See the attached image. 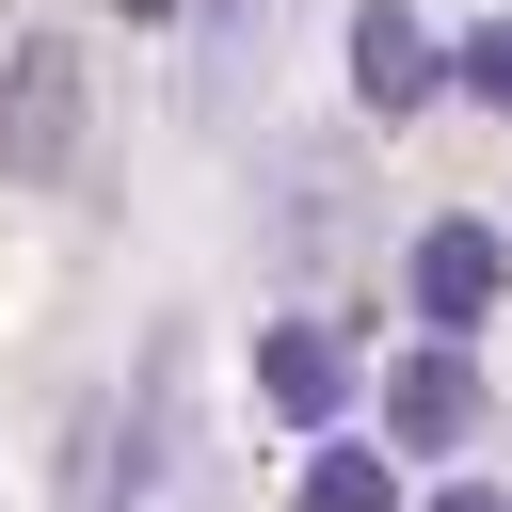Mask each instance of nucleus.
Returning <instances> with one entry per match:
<instances>
[{"mask_svg": "<svg viewBox=\"0 0 512 512\" xmlns=\"http://www.w3.org/2000/svg\"><path fill=\"white\" fill-rule=\"evenodd\" d=\"M64 144H80V64L32 32V48H16V112H0V160H16V176H64Z\"/></svg>", "mask_w": 512, "mask_h": 512, "instance_id": "1", "label": "nucleus"}, {"mask_svg": "<svg viewBox=\"0 0 512 512\" xmlns=\"http://www.w3.org/2000/svg\"><path fill=\"white\" fill-rule=\"evenodd\" d=\"M416 304H432V320H480V304H496V224H432V240H416Z\"/></svg>", "mask_w": 512, "mask_h": 512, "instance_id": "2", "label": "nucleus"}, {"mask_svg": "<svg viewBox=\"0 0 512 512\" xmlns=\"http://www.w3.org/2000/svg\"><path fill=\"white\" fill-rule=\"evenodd\" d=\"M352 96H368V112H416V96H432V32H416V16H368V32H352Z\"/></svg>", "mask_w": 512, "mask_h": 512, "instance_id": "3", "label": "nucleus"}, {"mask_svg": "<svg viewBox=\"0 0 512 512\" xmlns=\"http://www.w3.org/2000/svg\"><path fill=\"white\" fill-rule=\"evenodd\" d=\"M464 416H480V368H464V352H416V368H400V448H448Z\"/></svg>", "mask_w": 512, "mask_h": 512, "instance_id": "4", "label": "nucleus"}, {"mask_svg": "<svg viewBox=\"0 0 512 512\" xmlns=\"http://www.w3.org/2000/svg\"><path fill=\"white\" fill-rule=\"evenodd\" d=\"M336 384H352V368H336V336H304V320H288V336H272V400H288V416H336Z\"/></svg>", "mask_w": 512, "mask_h": 512, "instance_id": "5", "label": "nucleus"}, {"mask_svg": "<svg viewBox=\"0 0 512 512\" xmlns=\"http://www.w3.org/2000/svg\"><path fill=\"white\" fill-rule=\"evenodd\" d=\"M400 480H384V448H320L304 464V512H384Z\"/></svg>", "mask_w": 512, "mask_h": 512, "instance_id": "6", "label": "nucleus"}, {"mask_svg": "<svg viewBox=\"0 0 512 512\" xmlns=\"http://www.w3.org/2000/svg\"><path fill=\"white\" fill-rule=\"evenodd\" d=\"M464 96H496V112H512V16H496V32H464Z\"/></svg>", "mask_w": 512, "mask_h": 512, "instance_id": "7", "label": "nucleus"}, {"mask_svg": "<svg viewBox=\"0 0 512 512\" xmlns=\"http://www.w3.org/2000/svg\"><path fill=\"white\" fill-rule=\"evenodd\" d=\"M448 512H512V496H448Z\"/></svg>", "mask_w": 512, "mask_h": 512, "instance_id": "8", "label": "nucleus"}]
</instances>
